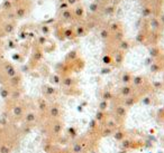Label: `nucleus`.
Returning a JSON list of instances; mask_svg holds the SVG:
<instances>
[{"label":"nucleus","mask_w":164,"mask_h":153,"mask_svg":"<svg viewBox=\"0 0 164 153\" xmlns=\"http://www.w3.org/2000/svg\"><path fill=\"white\" fill-rule=\"evenodd\" d=\"M13 6H14V4H13V1L11 0H8V1H5L4 2V10L5 11H8V10H10L11 8H13Z\"/></svg>","instance_id":"f03ea898"},{"label":"nucleus","mask_w":164,"mask_h":153,"mask_svg":"<svg viewBox=\"0 0 164 153\" xmlns=\"http://www.w3.org/2000/svg\"><path fill=\"white\" fill-rule=\"evenodd\" d=\"M4 30H5V33H11L13 30H14V25L8 21V23H5V26H4Z\"/></svg>","instance_id":"f257e3e1"}]
</instances>
